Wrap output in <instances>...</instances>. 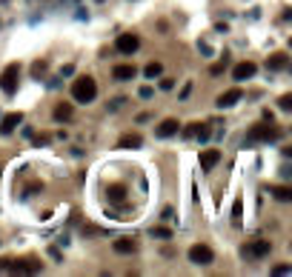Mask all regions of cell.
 I'll list each match as a JSON object with an SVG mask.
<instances>
[{
	"instance_id": "6da1fadb",
	"label": "cell",
	"mask_w": 292,
	"mask_h": 277,
	"mask_svg": "<svg viewBox=\"0 0 292 277\" xmlns=\"http://www.w3.org/2000/svg\"><path fill=\"white\" fill-rule=\"evenodd\" d=\"M72 98L78 100V103H92V100L97 98V83H95V77H89V75L75 77V83H72Z\"/></svg>"
},
{
	"instance_id": "7a4b0ae2",
	"label": "cell",
	"mask_w": 292,
	"mask_h": 277,
	"mask_svg": "<svg viewBox=\"0 0 292 277\" xmlns=\"http://www.w3.org/2000/svg\"><path fill=\"white\" fill-rule=\"evenodd\" d=\"M278 137H281V129H275L272 120H269V123L252 126L249 134H246V143H269V140H278Z\"/></svg>"
},
{
	"instance_id": "3957f363",
	"label": "cell",
	"mask_w": 292,
	"mask_h": 277,
	"mask_svg": "<svg viewBox=\"0 0 292 277\" xmlns=\"http://www.w3.org/2000/svg\"><path fill=\"white\" fill-rule=\"evenodd\" d=\"M17 77H20V66H17V63H9L6 69H3V75H0V89H3L6 95H15Z\"/></svg>"
},
{
	"instance_id": "277c9868",
	"label": "cell",
	"mask_w": 292,
	"mask_h": 277,
	"mask_svg": "<svg viewBox=\"0 0 292 277\" xmlns=\"http://www.w3.org/2000/svg\"><path fill=\"white\" fill-rule=\"evenodd\" d=\"M0 269L3 272H15V275H34V272H40V263H34V260H3L0 263Z\"/></svg>"
},
{
	"instance_id": "5b68a950",
	"label": "cell",
	"mask_w": 292,
	"mask_h": 277,
	"mask_svg": "<svg viewBox=\"0 0 292 277\" xmlns=\"http://www.w3.org/2000/svg\"><path fill=\"white\" fill-rule=\"evenodd\" d=\"M189 260H192L195 266H209V263L215 260V252H212L206 243H195L192 249H189Z\"/></svg>"
},
{
	"instance_id": "8992f818",
	"label": "cell",
	"mask_w": 292,
	"mask_h": 277,
	"mask_svg": "<svg viewBox=\"0 0 292 277\" xmlns=\"http://www.w3.org/2000/svg\"><path fill=\"white\" fill-rule=\"evenodd\" d=\"M115 46H117L120 54H135V51L141 49V37H138V34H117Z\"/></svg>"
},
{
	"instance_id": "52a82bcc",
	"label": "cell",
	"mask_w": 292,
	"mask_h": 277,
	"mask_svg": "<svg viewBox=\"0 0 292 277\" xmlns=\"http://www.w3.org/2000/svg\"><path fill=\"white\" fill-rule=\"evenodd\" d=\"M269 252H272V243H269V240H252V243L243 246V254H246V257H266Z\"/></svg>"
},
{
	"instance_id": "ba28073f",
	"label": "cell",
	"mask_w": 292,
	"mask_h": 277,
	"mask_svg": "<svg viewBox=\"0 0 292 277\" xmlns=\"http://www.w3.org/2000/svg\"><path fill=\"white\" fill-rule=\"evenodd\" d=\"M218 163H221V151H218V149H206V151L201 154V169H204V172H212Z\"/></svg>"
},
{
	"instance_id": "9c48e42d",
	"label": "cell",
	"mask_w": 292,
	"mask_h": 277,
	"mask_svg": "<svg viewBox=\"0 0 292 277\" xmlns=\"http://www.w3.org/2000/svg\"><path fill=\"white\" fill-rule=\"evenodd\" d=\"M255 72H258V66L246 60V63H238L235 69H232V77H235V80H249V77H252Z\"/></svg>"
},
{
	"instance_id": "30bf717a",
	"label": "cell",
	"mask_w": 292,
	"mask_h": 277,
	"mask_svg": "<svg viewBox=\"0 0 292 277\" xmlns=\"http://www.w3.org/2000/svg\"><path fill=\"white\" fill-rule=\"evenodd\" d=\"M20 120H23V114H20V112L6 114V117L0 120V131H3V134H12V131H15L17 126H20Z\"/></svg>"
},
{
	"instance_id": "8fae6325",
	"label": "cell",
	"mask_w": 292,
	"mask_h": 277,
	"mask_svg": "<svg viewBox=\"0 0 292 277\" xmlns=\"http://www.w3.org/2000/svg\"><path fill=\"white\" fill-rule=\"evenodd\" d=\"M241 98H243L241 89H229V92H224V95L218 98V103H215V106H218V109H229V106H235Z\"/></svg>"
},
{
	"instance_id": "7c38bea8",
	"label": "cell",
	"mask_w": 292,
	"mask_h": 277,
	"mask_svg": "<svg viewBox=\"0 0 292 277\" xmlns=\"http://www.w3.org/2000/svg\"><path fill=\"white\" fill-rule=\"evenodd\" d=\"M115 252H117V254H132V252H138L135 237H117V240H115Z\"/></svg>"
},
{
	"instance_id": "4fadbf2b",
	"label": "cell",
	"mask_w": 292,
	"mask_h": 277,
	"mask_svg": "<svg viewBox=\"0 0 292 277\" xmlns=\"http://www.w3.org/2000/svg\"><path fill=\"white\" fill-rule=\"evenodd\" d=\"M138 72H135V66H129V63H120V66H115L112 69V77L115 80H132Z\"/></svg>"
},
{
	"instance_id": "5bb4252c",
	"label": "cell",
	"mask_w": 292,
	"mask_h": 277,
	"mask_svg": "<svg viewBox=\"0 0 292 277\" xmlns=\"http://www.w3.org/2000/svg\"><path fill=\"white\" fill-rule=\"evenodd\" d=\"M290 63V57L284 54V51H275L272 57H266V69H272V72H281V69H287Z\"/></svg>"
},
{
	"instance_id": "9a60e30c",
	"label": "cell",
	"mask_w": 292,
	"mask_h": 277,
	"mask_svg": "<svg viewBox=\"0 0 292 277\" xmlns=\"http://www.w3.org/2000/svg\"><path fill=\"white\" fill-rule=\"evenodd\" d=\"M141 146H144V137L141 134H123L117 140V149H141Z\"/></svg>"
},
{
	"instance_id": "2e32d148",
	"label": "cell",
	"mask_w": 292,
	"mask_h": 277,
	"mask_svg": "<svg viewBox=\"0 0 292 277\" xmlns=\"http://www.w3.org/2000/svg\"><path fill=\"white\" fill-rule=\"evenodd\" d=\"M269 195L275 197V200H281V203H290V200H292V189H290V186H269Z\"/></svg>"
},
{
	"instance_id": "e0dca14e",
	"label": "cell",
	"mask_w": 292,
	"mask_h": 277,
	"mask_svg": "<svg viewBox=\"0 0 292 277\" xmlns=\"http://www.w3.org/2000/svg\"><path fill=\"white\" fill-rule=\"evenodd\" d=\"M172 134H178V120H163L161 126H158V137H172Z\"/></svg>"
},
{
	"instance_id": "ac0fdd59",
	"label": "cell",
	"mask_w": 292,
	"mask_h": 277,
	"mask_svg": "<svg viewBox=\"0 0 292 277\" xmlns=\"http://www.w3.org/2000/svg\"><path fill=\"white\" fill-rule=\"evenodd\" d=\"M55 120H72V103L55 106Z\"/></svg>"
},
{
	"instance_id": "d6986e66",
	"label": "cell",
	"mask_w": 292,
	"mask_h": 277,
	"mask_svg": "<svg viewBox=\"0 0 292 277\" xmlns=\"http://www.w3.org/2000/svg\"><path fill=\"white\" fill-rule=\"evenodd\" d=\"M195 137H198L201 143H206V140L212 137V129L206 126V123H198V131H195Z\"/></svg>"
},
{
	"instance_id": "ffe728a7",
	"label": "cell",
	"mask_w": 292,
	"mask_h": 277,
	"mask_svg": "<svg viewBox=\"0 0 292 277\" xmlns=\"http://www.w3.org/2000/svg\"><path fill=\"white\" fill-rule=\"evenodd\" d=\"M161 72H163V66H161V63H149V66L144 69V75H146V77H158Z\"/></svg>"
},
{
	"instance_id": "44dd1931",
	"label": "cell",
	"mask_w": 292,
	"mask_h": 277,
	"mask_svg": "<svg viewBox=\"0 0 292 277\" xmlns=\"http://www.w3.org/2000/svg\"><path fill=\"white\" fill-rule=\"evenodd\" d=\"M241 214H243V200L238 197V200H235V206H232V217H235V223H241Z\"/></svg>"
},
{
	"instance_id": "7402d4cb",
	"label": "cell",
	"mask_w": 292,
	"mask_h": 277,
	"mask_svg": "<svg viewBox=\"0 0 292 277\" xmlns=\"http://www.w3.org/2000/svg\"><path fill=\"white\" fill-rule=\"evenodd\" d=\"M278 106H281V112H290L292 109V95H284V98L278 100Z\"/></svg>"
},
{
	"instance_id": "603a6c76",
	"label": "cell",
	"mask_w": 292,
	"mask_h": 277,
	"mask_svg": "<svg viewBox=\"0 0 292 277\" xmlns=\"http://www.w3.org/2000/svg\"><path fill=\"white\" fill-rule=\"evenodd\" d=\"M109 197H112L115 203H117V200H123V186H112V189H109Z\"/></svg>"
},
{
	"instance_id": "cb8c5ba5",
	"label": "cell",
	"mask_w": 292,
	"mask_h": 277,
	"mask_svg": "<svg viewBox=\"0 0 292 277\" xmlns=\"http://www.w3.org/2000/svg\"><path fill=\"white\" fill-rule=\"evenodd\" d=\"M152 234H155V237H163V240H169V237H172V231H169V228H163V226L152 228Z\"/></svg>"
},
{
	"instance_id": "d4e9b609",
	"label": "cell",
	"mask_w": 292,
	"mask_h": 277,
	"mask_svg": "<svg viewBox=\"0 0 292 277\" xmlns=\"http://www.w3.org/2000/svg\"><path fill=\"white\" fill-rule=\"evenodd\" d=\"M32 72H34V77H37V75H43V72H46V60H40V63H34V66H32Z\"/></svg>"
},
{
	"instance_id": "484cf974",
	"label": "cell",
	"mask_w": 292,
	"mask_h": 277,
	"mask_svg": "<svg viewBox=\"0 0 292 277\" xmlns=\"http://www.w3.org/2000/svg\"><path fill=\"white\" fill-rule=\"evenodd\" d=\"M195 131H198V123H189V126L183 129V137H195Z\"/></svg>"
},
{
	"instance_id": "4316f807",
	"label": "cell",
	"mask_w": 292,
	"mask_h": 277,
	"mask_svg": "<svg viewBox=\"0 0 292 277\" xmlns=\"http://www.w3.org/2000/svg\"><path fill=\"white\" fill-rule=\"evenodd\" d=\"M292 269L290 266H284V263H281V266H275V269H272V275H290Z\"/></svg>"
},
{
	"instance_id": "83f0119b",
	"label": "cell",
	"mask_w": 292,
	"mask_h": 277,
	"mask_svg": "<svg viewBox=\"0 0 292 277\" xmlns=\"http://www.w3.org/2000/svg\"><path fill=\"white\" fill-rule=\"evenodd\" d=\"M152 95H155V92H152V86H144V89H141V98H144V100H149Z\"/></svg>"
},
{
	"instance_id": "f1b7e54d",
	"label": "cell",
	"mask_w": 292,
	"mask_h": 277,
	"mask_svg": "<svg viewBox=\"0 0 292 277\" xmlns=\"http://www.w3.org/2000/svg\"><path fill=\"white\" fill-rule=\"evenodd\" d=\"M172 86H175V80H172V77H163V80H161V89H166V92H169Z\"/></svg>"
},
{
	"instance_id": "f546056e",
	"label": "cell",
	"mask_w": 292,
	"mask_h": 277,
	"mask_svg": "<svg viewBox=\"0 0 292 277\" xmlns=\"http://www.w3.org/2000/svg\"><path fill=\"white\" fill-rule=\"evenodd\" d=\"M97 3H100V0H97Z\"/></svg>"
}]
</instances>
